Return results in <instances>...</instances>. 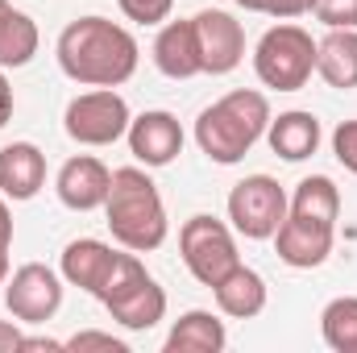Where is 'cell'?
<instances>
[{
	"mask_svg": "<svg viewBox=\"0 0 357 353\" xmlns=\"http://www.w3.org/2000/svg\"><path fill=\"white\" fill-rule=\"evenodd\" d=\"M266 137H270V150L287 163H303L320 150V121L303 108H291V112H278V121L270 117L266 125Z\"/></svg>",
	"mask_w": 357,
	"mask_h": 353,
	"instance_id": "e0dca14e",
	"label": "cell"
},
{
	"mask_svg": "<svg viewBox=\"0 0 357 353\" xmlns=\"http://www.w3.org/2000/svg\"><path fill=\"white\" fill-rule=\"evenodd\" d=\"M108 187H112V171L100 158H91V154L67 158L59 179H54V191H59V200L71 212H96V208H104Z\"/></svg>",
	"mask_w": 357,
	"mask_h": 353,
	"instance_id": "4fadbf2b",
	"label": "cell"
},
{
	"mask_svg": "<svg viewBox=\"0 0 357 353\" xmlns=\"http://www.w3.org/2000/svg\"><path fill=\"white\" fill-rule=\"evenodd\" d=\"M324 345L337 353H357V295H341L320 312Z\"/></svg>",
	"mask_w": 357,
	"mask_h": 353,
	"instance_id": "7402d4cb",
	"label": "cell"
},
{
	"mask_svg": "<svg viewBox=\"0 0 357 353\" xmlns=\"http://www.w3.org/2000/svg\"><path fill=\"white\" fill-rule=\"evenodd\" d=\"M241 4L245 13H266V17H278V21H291V17H303L316 8V0H233Z\"/></svg>",
	"mask_w": 357,
	"mask_h": 353,
	"instance_id": "603a6c76",
	"label": "cell"
},
{
	"mask_svg": "<svg viewBox=\"0 0 357 353\" xmlns=\"http://www.w3.org/2000/svg\"><path fill=\"white\" fill-rule=\"evenodd\" d=\"M116 4L137 25H162L171 17V8H175V0H116Z\"/></svg>",
	"mask_w": 357,
	"mask_h": 353,
	"instance_id": "cb8c5ba5",
	"label": "cell"
},
{
	"mask_svg": "<svg viewBox=\"0 0 357 353\" xmlns=\"http://www.w3.org/2000/svg\"><path fill=\"white\" fill-rule=\"evenodd\" d=\"M8 13H13V4H8V0H0V21H4Z\"/></svg>",
	"mask_w": 357,
	"mask_h": 353,
	"instance_id": "1f68e13d",
	"label": "cell"
},
{
	"mask_svg": "<svg viewBox=\"0 0 357 353\" xmlns=\"http://www.w3.org/2000/svg\"><path fill=\"white\" fill-rule=\"evenodd\" d=\"M337 216H341V191L328 175L303 179L287 204V220L274 233L278 258L295 270H312L333 254L337 241Z\"/></svg>",
	"mask_w": 357,
	"mask_h": 353,
	"instance_id": "7a4b0ae2",
	"label": "cell"
},
{
	"mask_svg": "<svg viewBox=\"0 0 357 353\" xmlns=\"http://www.w3.org/2000/svg\"><path fill=\"white\" fill-rule=\"evenodd\" d=\"M129 104L125 96L112 88H96V91H84L67 104L63 112V129L71 142L79 146H112L129 133Z\"/></svg>",
	"mask_w": 357,
	"mask_h": 353,
	"instance_id": "ba28073f",
	"label": "cell"
},
{
	"mask_svg": "<svg viewBox=\"0 0 357 353\" xmlns=\"http://www.w3.org/2000/svg\"><path fill=\"white\" fill-rule=\"evenodd\" d=\"M229 220L241 237L270 241L287 220V191L270 175H245L229 191Z\"/></svg>",
	"mask_w": 357,
	"mask_h": 353,
	"instance_id": "9c48e42d",
	"label": "cell"
},
{
	"mask_svg": "<svg viewBox=\"0 0 357 353\" xmlns=\"http://www.w3.org/2000/svg\"><path fill=\"white\" fill-rule=\"evenodd\" d=\"M266 125H270L266 96L241 88V91L220 96L216 104H208L195 117V142H199V150L212 163L233 167V163H241L258 146V137L266 133Z\"/></svg>",
	"mask_w": 357,
	"mask_h": 353,
	"instance_id": "277c9868",
	"label": "cell"
},
{
	"mask_svg": "<svg viewBox=\"0 0 357 353\" xmlns=\"http://www.w3.org/2000/svg\"><path fill=\"white\" fill-rule=\"evenodd\" d=\"M154 63L167 80H191L204 75L199 46H195V25L191 21H167L154 38Z\"/></svg>",
	"mask_w": 357,
	"mask_h": 353,
	"instance_id": "2e32d148",
	"label": "cell"
},
{
	"mask_svg": "<svg viewBox=\"0 0 357 353\" xmlns=\"http://www.w3.org/2000/svg\"><path fill=\"white\" fill-rule=\"evenodd\" d=\"M67 350L84 353V350H104V353H129L125 350V341H116L112 333H96V329H88V333H75L71 341H67Z\"/></svg>",
	"mask_w": 357,
	"mask_h": 353,
	"instance_id": "4316f807",
	"label": "cell"
},
{
	"mask_svg": "<svg viewBox=\"0 0 357 353\" xmlns=\"http://www.w3.org/2000/svg\"><path fill=\"white\" fill-rule=\"evenodd\" d=\"M137 54V38L108 17H79L59 33V67L84 88H121L133 80Z\"/></svg>",
	"mask_w": 357,
	"mask_h": 353,
	"instance_id": "6da1fadb",
	"label": "cell"
},
{
	"mask_svg": "<svg viewBox=\"0 0 357 353\" xmlns=\"http://www.w3.org/2000/svg\"><path fill=\"white\" fill-rule=\"evenodd\" d=\"M333 154H337V163L345 171L357 175V121H341L333 129Z\"/></svg>",
	"mask_w": 357,
	"mask_h": 353,
	"instance_id": "484cf974",
	"label": "cell"
},
{
	"mask_svg": "<svg viewBox=\"0 0 357 353\" xmlns=\"http://www.w3.org/2000/svg\"><path fill=\"white\" fill-rule=\"evenodd\" d=\"M195 25V46H199V63L204 75H229L241 67L245 59V29L233 13L225 8H199L191 17Z\"/></svg>",
	"mask_w": 357,
	"mask_h": 353,
	"instance_id": "8fae6325",
	"label": "cell"
},
{
	"mask_svg": "<svg viewBox=\"0 0 357 353\" xmlns=\"http://www.w3.org/2000/svg\"><path fill=\"white\" fill-rule=\"evenodd\" d=\"M21 333L13 329V324H0V353H21Z\"/></svg>",
	"mask_w": 357,
	"mask_h": 353,
	"instance_id": "f1b7e54d",
	"label": "cell"
},
{
	"mask_svg": "<svg viewBox=\"0 0 357 353\" xmlns=\"http://www.w3.org/2000/svg\"><path fill=\"white\" fill-rule=\"evenodd\" d=\"M212 295H216V308H220L225 316H233V320H254V316L266 308V278H262L258 270H250L245 262H237L216 287H212Z\"/></svg>",
	"mask_w": 357,
	"mask_h": 353,
	"instance_id": "ac0fdd59",
	"label": "cell"
},
{
	"mask_svg": "<svg viewBox=\"0 0 357 353\" xmlns=\"http://www.w3.org/2000/svg\"><path fill=\"white\" fill-rule=\"evenodd\" d=\"M8 246H13V241H4V237H0V283L8 278Z\"/></svg>",
	"mask_w": 357,
	"mask_h": 353,
	"instance_id": "4dcf8cb0",
	"label": "cell"
},
{
	"mask_svg": "<svg viewBox=\"0 0 357 353\" xmlns=\"http://www.w3.org/2000/svg\"><path fill=\"white\" fill-rule=\"evenodd\" d=\"M38 25H33V17H25V13H8L4 21H0V67H25L33 54H38Z\"/></svg>",
	"mask_w": 357,
	"mask_h": 353,
	"instance_id": "44dd1931",
	"label": "cell"
},
{
	"mask_svg": "<svg viewBox=\"0 0 357 353\" xmlns=\"http://www.w3.org/2000/svg\"><path fill=\"white\" fill-rule=\"evenodd\" d=\"M254 71L274 91L307 88V80L316 71V42H312V33L303 25H291V21L266 29L258 50H254Z\"/></svg>",
	"mask_w": 357,
	"mask_h": 353,
	"instance_id": "8992f818",
	"label": "cell"
},
{
	"mask_svg": "<svg viewBox=\"0 0 357 353\" xmlns=\"http://www.w3.org/2000/svg\"><path fill=\"white\" fill-rule=\"evenodd\" d=\"M316 71L328 88H357V29H328L316 42Z\"/></svg>",
	"mask_w": 357,
	"mask_h": 353,
	"instance_id": "d6986e66",
	"label": "cell"
},
{
	"mask_svg": "<svg viewBox=\"0 0 357 353\" xmlns=\"http://www.w3.org/2000/svg\"><path fill=\"white\" fill-rule=\"evenodd\" d=\"M129 150L142 167H171L178 154H183V129L171 112L154 108V112H142L129 121Z\"/></svg>",
	"mask_w": 357,
	"mask_h": 353,
	"instance_id": "7c38bea8",
	"label": "cell"
},
{
	"mask_svg": "<svg viewBox=\"0 0 357 353\" xmlns=\"http://www.w3.org/2000/svg\"><path fill=\"white\" fill-rule=\"evenodd\" d=\"M100 303L108 308V316H112L116 324H125V329H133V333H146V329H154V324L167 316V291L154 283V274L137 262L133 254H121L116 274H112V283L104 287Z\"/></svg>",
	"mask_w": 357,
	"mask_h": 353,
	"instance_id": "5b68a950",
	"label": "cell"
},
{
	"mask_svg": "<svg viewBox=\"0 0 357 353\" xmlns=\"http://www.w3.org/2000/svg\"><path fill=\"white\" fill-rule=\"evenodd\" d=\"M116 262H121V254L108 246V241H96V237H79V241H71L67 250H63V278L71 283V287H84L88 295H104V287L112 283V274H116Z\"/></svg>",
	"mask_w": 357,
	"mask_h": 353,
	"instance_id": "5bb4252c",
	"label": "cell"
},
{
	"mask_svg": "<svg viewBox=\"0 0 357 353\" xmlns=\"http://www.w3.org/2000/svg\"><path fill=\"white\" fill-rule=\"evenodd\" d=\"M13 121V88H8V80H4V67H0V129Z\"/></svg>",
	"mask_w": 357,
	"mask_h": 353,
	"instance_id": "83f0119b",
	"label": "cell"
},
{
	"mask_svg": "<svg viewBox=\"0 0 357 353\" xmlns=\"http://www.w3.org/2000/svg\"><path fill=\"white\" fill-rule=\"evenodd\" d=\"M178 254H183V266L204 287H216L233 266L241 262L237 241H233V229L225 220H216V216H191L178 229Z\"/></svg>",
	"mask_w": 357,
	"mask_h": 353,
	"instance_id": "52a82bcc",
	"label": "cell"
},
{
	"mask_svg": "<svg viewBox=\"0 0 357 353\" xmlns=\"http://www.w3.org/2000/svg\"><path fill=\"white\" fill-rule=\"evenodd\" d=\"M104 216L112 229V241H121L133 254H150L167 241V208L158 195V183L142 167L112 171V187L104 200Z\"/></svg>",
	"mask_w": 357,
	"mask_h": 353,
	"instance_id": "3957f363",
	"label": "cell"
},
{
	"mask_svg": "<svg viewBox=\"0 0 357 353\" xmlns=\"http://www.w3.org/2000/svg\"><path fill=\"white\" fill-rule=\"evenodd\" d=\"M312 13L328 29H357V0H316Z\"/></svg>",
	"mask_w": 357,
	"mask_h": 353,
	"instance_id": "d4e9b609",
	"label": "cell"
},
{
	"mask_svg": "<svg viewBox=\"0 0 357 353\" xmlns=\"http://www.w3.org/2000/svg\"><path fill=\"white\" fill-rule=\"evenodd\" d=\"M4 308L21 324H46L63 308V278L50 266L25 262L21 270H13V278L4 287Z\"/></svg>",
	"mask_w": 357,
	"mask_h": 353,
	"instance_id": "30bf717a",
	"label": "cell"
},
{
	"mask_svg": "<svg viewBox=\"0 0 357 353\" xmlns=\"http://www.w3.org/2000/svg\"><path fill=\"white\" fill-rule=\"evenodd\" d=\"M46 187V154L33 142H13L0 150V195L33 200Z\"/></svg>",
	"mask_w": 357,
	"mask_h": 353,
	"instance_id": "9a60e30c",
	"label": "cell"
},
{
	"mask_svg": "<svg viewBox=\"0 0 357 353\" xmlns=\"http://www.w3.org/2000/svg\"><path fill=\"white\" fill-rule=\"evenodd\" d=\"M0 237H4V241H13V216H8V204H4V195H0Z\"/></svg>",
	"mask_w": 357,
	"mask_h": 353,
	"instance_id": "f546056e",
	"label": "cell"
},
{
	"mask_svg": "<svg viewBox=\"0 0 357 353\" xmlns=\"http://www.w3.org/2000/svg\"><path fill=\"white\" fill-rule=\"evenodd\" d=\"M229 345V333L220 324V316L195 308V312H183L171 333H167V353H220Z\"/></svg>",
	"mask_w": 357,
	"mask_h": 353,
	"instance_id": "ffe728a7",
	"label": "cell"
}]
</instances>
